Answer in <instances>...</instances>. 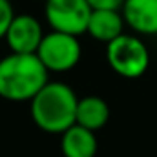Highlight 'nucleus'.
<instances>
[{
	"label": "nucleus",
	"mask_w": 157,
	"mask_h": 157,
	"mask_svg": "<svg viewBox=\"0 0 157 157\" xmlns=\"http://www.w3.org/2000/svg\"><path fill=\"white\" fill-rule=\"evenodd\" d=\"M77 93L60 80H49L29 101V112L35 126L46 133L62 135L75 124Z\"/></svg>",
	"instance_id": "obj_1"
},
{
	"label": "nucleus",
	"mask_w": 157,
	"mask_h": 157,
	"mask_svg": "<svg viewBox=\"0 0 157 157\" xmlns=\"http://www.w3.org/2000/svg\"><path fill=\"white\" fill-rule=\"evenodd\" d=\"M49 82V71L37 55L9 53L0 59V97L11 102H29Z\"/></svg>",
	"instance_id": "obj_2"
},
{
	"label": "nucleus",
	"mask_w": 157,
	"mask_h": 157,
	"mask_svg": "<svg viewBox=\"0 0 157 157\" xmlns=\"http://www.w3.org/2000/svg\"><path fill=\"white\" fill-rule=\"evenodd\" d=\"M106 60L119 77L139 78L150 66V51L139 37L122 33L106 44Z\"/></svg>",
	"instance_id": "obj_3"
},
{
	"label": "nucleus",
	"mask_w": 157,
	"mask_h": 157,
	"mask_svg": "<svg viewBox=\"0 0 157 157\" xmlns=\"http://www.w3.org/2000/svg\"><path fill=\"white\" fill-rule=\"evenodd\" d=\"M35 55L49 73H64L78 64L82 57V46L75 35L49 31L44 35Z\"/></svg>",
	"instance_id": "obj_4"
},
{
	"label": "nucleus",
	"mask_w": 157,
	"mask_h": 157,
	"mask_svg": "<svg viewBox=\"0 0 157 157\" xmlns=\"http://www.w3.org/2000/svg\"><path fill=\"white\" fill-rule=\"evenodd\" d=\"M91 6L86 0H46L44 17L51 31L80 37L88 29Z\"/></svg>",
	"instance_id": "obj_5"
},
{
	"label": "nucleus",
	"mask_w": 157,
	"mask_h": 157,
	"mask_svg": "<svg viewBox=\"0 0 157 157\" xmlns=\"http://www.w3.org/2000/svg\"><path fill=\"white\" fill-rule=\"evenodd\" d=\"M44 35L46 33L42 29L39 18L24 13V15H15L4 40H6V46L9 48V53L35 55Z\"/></svg>",
	"instance_id": "obj_6"
},
{
	"label": "nucleus",
	"mask_w": 157,
	"mask_h": 157,
	"mask_svg": "<svg viewBox=\"0 0 157 157\" xmlns=\"http://www.w3.org/2000/svg\"><path fill=\"white\" fill-rule=\"evenodd\" d=\"M122 18L139 35H157V0H124Z\"/></svg>",
	"instance_id": "obj_7"
},
{
	"label": "nucleus",
	"mask_w": 157,
	"mask_h": 157,
	"mask_svg": "<svg viewBox=\"0 0 157 157\" xmlns=\"http://www.w3.org/2000/svg\"><path fill=\"white\" fill-rule=\"evenodd\" d=\"M124 26L126 22L122 18V13L117 9H93L86 33L97 42L110 44L124 33Z\"/></svg>",
	"instance_id": "obj_8"
},
{
	"label": "nucleus",
	"mask_w": 157,
	"mask_h": 157,
	"mask_svg": "<svg viewBox=\"0 0 157 157\" xmlns=\"http://www.w3.org/2000/svg\"><path fill=\"white\" fill-rule=\"evenodd\" d=\"M60 150L64 157H95L99 141L95 132L73 124L60 135Z\"/></svg>",
	"instance_id": "obj_9"
},
{
	"label": "nucleus",
	"mask_w": 157,
	"mask_h": 157,
	"mask_svg": "<svg viewBox=\"0 0 157 157\" xmlns=\"http://www.w3.org/2000/svg\"><path fill=\"white\" fill-rule=\"evenodd\" d=\"M110 121V106L108 102L99 97V95H86L78 99L77 102V115H75V124L97 132L106 126Z\"/></svg>",
	"instance_id": "obj_10"
},
{
	"label": "nucleus",
	"mask_w": 157,
	"mask_h": 157,
	"mask_svg": "<svg viewBox=\"0 0 157 157\" xmlns=\"http://www.w3.org/2000/svg\"><path fill=\"white\" fill-rule=\"evenodd\" d=\"M15 18V9L9 0H0V39L6 37L9 24Z\"/></svg>",
	"instance_id": "obj_11"
},
{
	"label": "nucleus",
	"mask_w": 157,
	"mask_h": 157,
	"mask_svg": "<svg viewBox=\"0 0 157 157\" xmlns=\"http://www.w3.org/2000/svg\"><path fill=\"white\" fill-rule=\"evenodd\" d=\"M91 9H121L124 0H86Z\"/></svg>",
	"instance_id": "obj_12"
}]
</instances>
